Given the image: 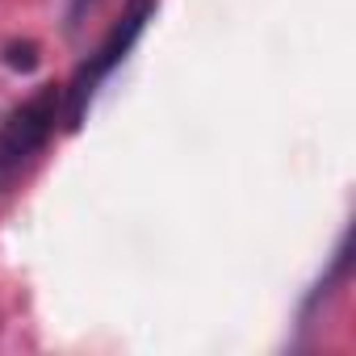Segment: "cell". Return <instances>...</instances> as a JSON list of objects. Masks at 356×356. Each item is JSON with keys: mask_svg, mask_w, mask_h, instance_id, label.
<instances>
[{"mask_svg": "<svg viewBox=\"0 0 356 356\" xmlns=\"http://www.w3.org/2000/svg\"><path fill=\"white\" fill-rule=\"evenodd\" d=\"M155 9H159V0H130L126 13L113 22V30L101 38V47L76 67L72 84L63 88V122H67V130H80V126H84V113H88V105H92L97 88L126 63V55H130L134 42L143 38V30H147V22L155 17Z\"/></svg>", "mask_w": 356, "mask_h": 356, "instance_id": "6da1fadb", "label": "cell"}, {"mask_svg": "<svg viewBox=\"0 0 356 356\" xmlns=\"http://www.w3.org/2000/svg\"><path fill=\"white\" fill-rule=\"evenodd\" d=\"M92 9V0H63V26L67 30H76L80 26V17Z\"/></svg>", "mask_w": 356, "mask_h": 356, "instance_id": "277c9868", "label": "cell"}, {"mask_svg": "<svg viewBox=\"0 0 356 356\" xmlns=\"http://www.w3.org/2000/svg\"><path fill=\"white\" fill-rule=\"evenodd\" d=\"M59 113H63V92L47 84L0 122V193L13 189V181L42 155V147L55 134Z\"/></svg>", "mask_w": 356, "mask_h": 356, "instance_id": "7a4b0ae2", "label": "cell"}, {"mask_svg": "<svg viewBox=\"0 0 356 356\" xmlns=\"http://www.w3.org/2000/svg\"><path fill=\"white\" fill-rule=\"evenodd\" d=\"M5 63L17 67V72H34L38 67V47L34 42H9L5 47Z\"/></svg>", "mask_w": 356, "mask_h": 356, "instance_id": "3957f363", "label": "cell"}]
</instances>
